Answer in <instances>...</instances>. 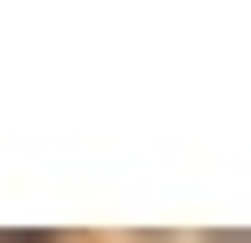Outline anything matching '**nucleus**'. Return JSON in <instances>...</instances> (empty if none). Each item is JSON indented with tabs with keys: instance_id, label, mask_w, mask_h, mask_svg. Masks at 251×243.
<instances>
[{
	"instance_id": "1",
	"label": "nucleus",
	"mask_w": 251,
	"mask_h": 243,
	"mask_svg": "<svg viewBox=\"0 0 251 243\" xmlns=\"http://www.w3.org/2000/svg\"><path fill=\"white\" fill-rule=\"evenodd\" d=\"M0 243H57V235H0Z\"/></svg>"
}]
</instances>
